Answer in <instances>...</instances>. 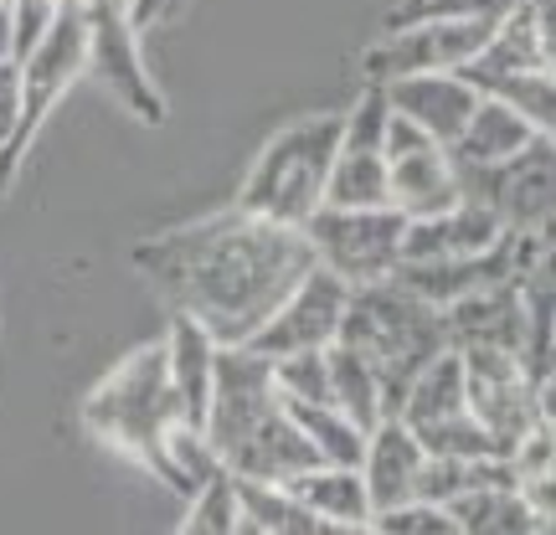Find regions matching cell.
Returning <instances> with one entry per match:
<instances>
[{
  "label": "cell",
  "instance_id": "obj_5",
  "mask_svg": "<svg viewBox=\"0 0 556 535\" xmlns=\"http://www.w3.org/2000/svg\"><path fill=\"white\" fill-rule=\"evenodd\" d=\"M340 129H345V114H309V119L278 129L263 144L258 165L242 180L238 206L268 221L304 227L325 206V176H330V160H336Z\"/></svg>",
  "mask_w": 556,
  "mask_h": 535
},
{
  "label": "cell",
  "instance_id": "obj_6",
  "mask_svg": "<svg viewBox=\"0 0 556 535\" xmlns=\"http://www.w3.org/2000/svg\"><path fill=\"white\" fill-rule=\"evenodd\" d=\"M21 67V109H16V129L0 144V196L11 176L21 170V160L31 150L37 129L47 124L52 103L78 82V73L88 67V16H83V0H58L52 21L41 26V37L16 58Z\"/></svg>",
  "mask_w": 556,
  "mask_h": 535
},
{
  "label": "cell",
  "instance_id": "obj_23",
  "mask_svg": "<svg viewBox=\"0 0 556 535\" xmlns=\"http://www.w3.org/2000/svg\"><path fill=\"white\" fill-rule=\"evenodd\" d=\"M325 371H330V407H340L361 433H371L381 417H387L381 412V386H377V377H371V366H366L351 345L330 340V345H325Z\"/></svg>",
  "mask_w": 556,
  "mask_h": 535
},
{
  "label": "cell",
  "instance_id": "obj_18",
  "mask_svg": "<svg viewBox=\"0 0 556 535\" xmlns=\"http://www.w3.org/2000/svg\"><path fill=\"white\" fill-rule=\"evenodd\" d=\"M536 135H546V129H536V124L526 119V114H516L510 103L479 93L475 114H469V124H464L458 139L448 144V155H454V165H495V160L526 150Z\"/></svg>",
  "mask_w": 556,
  "mask_h": 535
},
{
  "label": "cell",
  "instance_id": "obj_27",
  "mask_svg": "<svg viewBox=\"0 0 556 535\" xmlns=\"http://www.w3.org/2000/svg\"><path fill=\"white\" fill-rule=\"evenodd\" d=\"M366 531H433V535H458L454 515L443 510V505H433V499H402V505H387V510H377V515L366 520Z\"/></svg>",
  "mask_w": 556,
  "mask_h": 535
},
{
  "label": "cell",
  "instance_id": "obj_4",
  "mask_svg": "<svg viewBox=\"0 0 556 535\" xmlns=\"http://www.w3.org/2000/svg\"><path fill=\"white\" fill-rule=\"evenodd\" d=\"M186 422V407L176 397V381H170V360H165V340L144 345L124 360L119 371L88 392L83 402V428L109 443L114 454L144 463L155 479H165L176 489V474H170V454L165 443Z\"/></svg>",
  "mask_w": 556,
  "mask_h": 535
},
{
  "label": "cell",
  "instance_id": "obj_11",
  "mask_svg": "<svg viewBox=\"0 0 556 535\" xmlns=\"http://www.w3.org/2000/svg\"><path fill=\"white\" fill-rule=\"evenodd\" d=\"M392 109V103H387ZM381 155H387V196L407 221L433 217L443 206L458 201V176L448 144H438L428 129H417L402 114H387V135H381Z\"/></svg>",
  "mask_w": 556,
  "mask_h": 535
},
{
  "label": "cell",
  "instance_id": "obj_9",
  "mask_svg": "<svg viewBox=\"0 0 556 535\" xmlns=\"http://www.w3.org/2000/svg\"><path fill=\"white\" fill-rule=\"evenodd\" d=\"M458 196L490 206L505 232L552 227V129L495 165H454Z\"/></svg>",
  "mask_w": 556,
  "mask_h": 535
},
{
  "label": "cell",
  "instance_id": "obj_13",
  "mask_svg": "<svg viewBox=\"0 0 556 535\" xmlns=\"http://www.w3.org/2000/svg\"><path fill=\"white\" fill-rule=\"evenodd\" d=\"M83 16H88V67L144 124H165V99L155 93V82L139 62L135 0H83Z\"/></svg>",
  "mask_w": 556,
  "mask_h": 535
},
{
  "label": "cell",
  "instance_id": "obj_26",
  "mask_svg": "<svg viewBox=\"0 0 556 535\" xmlns=\"http://www.w3.org/2000/svg\"><path fill=\"white\" fill-rule=\"evenodd\" d=\"M180 531H242V515H238V489H232V474L217 469V474L201 484L191 495V515Z\"/></svg>",
  "mask_w": 556,
  "mask_h": 535
},
{
  "label": "cell",
  "instance_id": "obj_3",
  "mask_svg": "<svg viewBox=\"0 0 556 535\" xmlns=\"http://www.w3.org/2000/svg\"><path fill=\"white\" fill-rule=\"evenodd\" d=\"M336 340L371 366L381 386V412L397 417L402 392L413 386V377L448 351V324H443V309L407 294L397 278H377V283L351 289Z\"/></svg>",
  "mask_w": 556,
  "mask_h": 535
},
{
  "label": "cell",
  "instance_id": "obj_15",
  "mask_svg": "<svg viewBox=\"0 0 556 535\" xmlns=\"http://www.w3.org/2000/svg\"><path fill=\"white\" fill-rule=\"evenodd\" d=\"M500 227L490 206L458 196L454 206H443L433 217L407 221L402 232V263H443V258H479L500 242Z\"/></svg>",
  "mask_w": 556,
  "mask_h": 535
},
{
  "label": "cell",
  "instance_id": "obj_21",
  "mask_svg": "<svg viewBox=\"0 0 556 535\" xmlns=\"http://www.w3.org/2000/svg\"><path fill=\"white\" fill-rule=\"evenodd\" d=\"M232 489H238V515L242 531H268V535H325L330 525L304 505V499L289 489V484H268V479H238L232 474Z\"/></svg>",
  "mask_w": 556,
  "mask_h": 535
},
{
  "label": "cell",
  "instance_id": "obj_10",
  "mask_svg": "<svg viewBox=\"0 0 556 535\" xmlns=\"http://www.w3.org/2000/svg\"><path fill=\"white\" fill-rule=\"evenodd\" d=\"M458 371H464L469 412L484 422V433L495 437L505 454L536 428L541 417H552L536 397V381L526 377L520 356H510V351H495V345H458Z\"/></svg>",
  "mask_w": 556,
  "mask_h": 535
},
{
  "label": "cell",
  "instance_id": "obj_12",
  "mask_svg": "<svg viewBox=\"0 0 556 535\" xmlns=\"http://www.w3.org/2000/svg\"><path fill=\"white\" fill-rule=\"evenodd\" d=\"M495 31V16H417L392 26V37L371 52V78L392 82L407 73H454L475 58Z\"/></svg>",
  "mask_w": 556,
  "mask_h": 535
},
{
  "label": "cell",
  "instance_id": "obj_7",
  "mask_svg": "<svg viewBox=\"0 0 556 535\" xmlns=\"http://www.w3.org/2000/svg\"><path fill=\"white\" fill-rule=\"evenodd\" d=\"M402 428L422 443V454L433 458H490L505 454L495 437L484 433V422L469 412L464 397V371H458V351L448 345L443 356H433L413 377V386L402 392Z\"/></svg>",
  "mask_w": 556,
  "mask_h": 535
},
{
  "label": "cell",
  "instance_id": "obj_8",
  "mask_svg": "<svg viewBox=\"0 0 556 535\" xmlns=\"http://www.w3.org/2000/svg\"><path fill=\"white\" fill-rule=\"evenodd\" d=\"M402 232H407V217L397 206H319L315 217L304 221L315 263L345 278L351 289L397 273Z\"/></svg>",
  "mask_w": 556,
  "mask_h": 535
},
{
  "label": "cell",
  "instance_id": "obj_24",
  "mask_svg": "<svg viewBox=\"0 0 556 535\" xmlns=\"http://www.w3.org/2000/svg\"><path fill=\"white\" fill-rule=\"evenodd\" d=\"M283 407H289V417L299 422V433L309 437V448L319 454V463H345V469H361L366 433H361L340 407H330V402H283Z\"/></svg>",
  "mask_w": 556,
  "mask_h": 535
},
{
  "label": "cell",
  "instance_id": "obj_19",
  "mask_svg": "<svg viewBox=\"0 0 556 535\" xmlns=\"http://www.w3.org/2000/svg\"><path fill=\"white\" fill-rule=\"evenodd\" d=\"M165 360H170V381L186 407V422L201 428L206 422V402H212V371H217V340L201 330L197 319L176 315L170 335H165Z\"/></svg>",
  "mask_w": 556,
  "mask_h": 535
},
{
  "label": "cell",
  "instance_id": "obj_30",
  "mask_svg": "<svg viewBox=\"0 0 556 535\" xmlns=\"http://www.w3.org/2000/svg\"><path fill=\"white\" fill-rule=\"evenodd\" d=\"M176 0H135V26H150L155 16H165Z\"/></svg>",
  "mask_w": 556,
  "mask_h": 535
},
{
  "label": "cell",
  "instance_id": "obj_14",
  "mask_svg": "<svg viewBox=\"0 0 556 535\" xmlns=\"http://www.w3.org/2000/svg\"><path fill=\"white\" fill-rule=\"evenodd\" d=\"M345 298H351V283L315 263V268L283 294V304H278L274 315L253 330L248 351L278 360V356H294V351H319V345H330V340L340 335Z\"/></svg>",
  "mask_w": 556,
  "mask_h": 535
},
{
  "label": "cell",
  "instance_id": "obj_22",
  "mask_svg": "<svg viewBox=\"0 0 556 535\" xmlns=\"http://www.w3.org/2000/svg\"><path fill=\"white\" fill-rule=\"evenodd\" d=\"M448 515H454L458 531H475V535H500V531H552L546 520L526 505L516 484H475V489H464L443 505Z\"/></svg>",
  "mask_w": 556,
  "mask_h": 535
},
{
  "label": "cell",
  "instance_id": "obj_17",
  "mask_svg": "<svg viewBox=\"0 0 556 535\" xmlns=\"http://www.w3.org/2000/svg\"><path fill=\"white\" fill-rule=\"evenodd\" d=\"M422 458L428 454H422V443L402 428V417H381L377 428L366 433V448H361V484H366V499H371V515L387 510V505L413 499Z\"/></svg>",
  "mask_w": 556,
  "mask_h": 535
},
{
  "label": "cell",
  "instance_id": "obj_25",
  "mask_svg": "<svg viewBox=\"0 0 556 535\" xmlns=\"http://www.w3.org/2000/svg\"><path fill=\"white\" fill-rule=\"evenodd\" d=\"M479 93H490V99L510 103L516 114H526V119L536 124V129H552V73H500V78H479L475 82Z\"/></svg>",
  "mask_w": 556,
  "mask_h": 535
},
{
  "label": "cell",
  "instance_id": "obj_29",
  "mask_svg": "<svg viewBox=\"0 0 556 535\" xmlns=\"http://www.w3.org/2000/svg\"><path fill=\"white\" fill-rule=\"evenodd\" d=\"M16 109H21V67L16 58H0V144L16 129Z\"/></svg>",
  "mask_w": 556,
  "mask_h": 535
},
{
  "label": "cell",
  "instance_id": "obj_28",
  "mask_svg": "<svg viewBox=\"0 0 556 535\" xmlns=\"http://www.w3.org/2000/svg\"><path fill=\"white\" fill-rule=\"evenodd\" d=\"M52 11H58V0H11V58H21L41 37Z\"/></svg>",
  "mask_w": 556,
  "mask_h": 535
},
{
  "label": "cell",
  "instance_id": "obj_1",
  "mask_svg": "<svg viewBox=\"0 0 556 535\" xmlns=\"http://www.w3.org/2000/svg\"><path fill=\"white\" fill-rule=\"evenodd\" d=\"M135 263L165 294V304L197 319L217 345H248L283 294L315 268V247L304 227L232 206L144 242Z\"/></svg>",
  "mask_w": 556,
  "mask_h": 535
},
{
  "label": "cell",
  "instance_id": "obj_16",
  "mask_svg": "<svg viewBox=\"0 0 556 535\" xmlns=\"http://www.w3.org/2000/svg\"><path fill=\"white\" fill-rule=\"evenodd\" d=\"M381 93L392 103V114L413 119L417 129H428L438 144H454L479 103V88L464 82L458 73H407V78L381 82Z\"/></svg>",
  "mask_w": 556,
  "mask_h": 535
},
{
  "label": "cell",
  "instance_id": "obj_2",
  "mask_svg": "<svg viewBox=\"0 0 556 535\" xmlns=\"http://www.w3.org/2000/svg\"><path fill=\"white\" fill-rule=\"evenodd\" d=\"M201 433L227 474L238 479H283L315 469L319 454L299 433L283 397L274 386V360L248 351V345H217V371H212V402Z\"/></svg>",
  "mask_w": 556,
  "mask_h": 535
},
{
  "label": "cell",
  "instance_id": "obj_20",
  "mask_svg": "<svg viewBox=\"0 0 556 535\" xmlns=\"http://www.w3.org/2000/svg\"><path fill=\"white\" fill-rule=\"evenodd\" d=\"M309 510H315L330 531H366L371 520V499H366V484H361V469H345V463H315L304 474L283 479Z\"/></svg>",
  "mask_w": 556,
  "mask_h": 535
},
{
  "label": "cell",
  "instance_id": "obj_31",
  "mask_svg": "<svg viewBox=\"0 0 556 535\" xmlns=\"http://www.w3.org/2000/svg\"><path fill=\"white\" fill-rule=\"evenodd\" d=\"M0 58H11V0H0Z\"/></svg>",
  "mask_w": 556,
  "mask_h": 535
}]
</instances>
